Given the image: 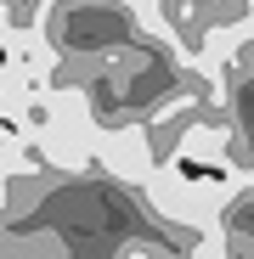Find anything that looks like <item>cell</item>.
<instances>
[{
	"label": "cell",
	"mask_w": 254,
	"mask_h": 259,
	"mask_svg": "<svg viewBox=\"0 0 254 259\" xmlns=\"http://www.w3.org/2000/svg\"><path fill=\"white\" fill-rule=\"evenodd\" d=\"M158 163H164V158L153 152V124H147L141 113L96 130V169H102V175H113V181H124V186H141Z\"/></svg>",
	"instance_id": "obj_1"
},
{
	"label": "cell",
	"mask_w": 254,
	"mask_h": 259,
	"mask_svg": "<svg viewBox=\"0 0 254 259\" xmlns=\"http://www.w3.org/2000/svg\"><path fill=\"white\" fill-rule=\"evenodd\" d=\"M187 259H232V231H198V242L187 248Z\"/></svg>",
	"instance_id": "obj_2"
}]
</instances>
